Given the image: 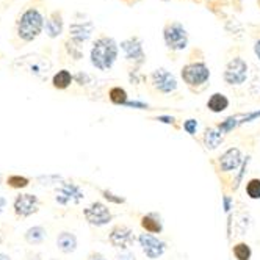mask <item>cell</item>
I'll return each instance as SVG.
<instances>
[{"label": "cell", "mask_w": 260, "mask_h": 260, "mask_svg": "<svg viewBox=\"0 0 260 260\" xmlns=\"http://www.w3.org/2000/svg\"><path fill=\"white\" fill-rule=\"evenodd\" d=\"M47 16L43 0H35L27 5L16 19V35L22 43H31L46 28Z\"/></svg>", "instance_id": "cell-1"}, {"label": "cell", "mask_w": 260, "mask_h": 260, "mask_svg": "<svg viewBox=\"0 0 260 260\" xmlns=\"http://www.w3.org/2000/svg\"><path fill=\"white\" fill-rule=\"evenodd\" d=\"M119 57V44L110 35H99L89 50V61L92 68L107 72L115 66Z\"/></svg>", "instance_id": "cell-2"}, {"label": "cell", "mask_w": 260, "mask_h": 260, "mask_svg": "<svg viewBox=\"0 0 260 260\" xmlns=\"http://www.w3.org/2000/svg\"><path fill=\"white\" fill-rule=\"evenodd\" d=\"M180 77L191 92H201L207 88L210 77H212V72H210L209 64L202 58L190 60L188 63H185L182 66Z\"/></svg>", "instance_id": "cell-3"}, {"label": "cell", "mask_w": 260, "mask_h": 260, "mask_svg": "<svg viewBox=\"0 0 260 260\" xmlns=\"http://www.w3.org/2000/svg\"><path fill=\"white\" fill-rule=\"evenodd\" d=\"M161 36L166 49L171 52H183L190 44V33L180 21L168 19L163 24Z\"/></svg>", "instance_id": "cell-4"}, {"label": "cell", "mask_w": 260, "mask_h": 260, "mask_svg": "<svg viewBox=\"0 0 260 260\" xmlns=\"http://www.w3.org/2000/svg\"><path fill=\"white\" fill-rule=\"evenodd\" d=\"M248 74H249V64L248 61L237 55V57H232L226 66L224 71H222V79L229 86H241L245 85L248 80Z\"/></svg>", "instance_id": "cell-5"}, {"label": "cell", "mask_w": 260, "mask_h": 260, "mask_svg": "<svg viewBox=\"0 0 260 260\" xmlns=\"http://www.w3.org/2000/svg\"><path fill=\"white\" fill-rule=\"evenodd\" d=\"M119 49L124 52V57L128 63H132L135 69H140L146 63V52L140 36L134 35L121 41Z\"/></svg>", "instance_id": "cell-6"}, {"label": "cell", "mask_w": 260, "mask_h": 260, "mask_svg": "<svg viewBox=\"0 0 260 260\" xmlns=\"http://www.w3.org/2000/svg\"><path fill=\"white\" fill-rule=\"evenodd\" d=\"M83 218L86 219V222L89 226L104 228L111 222V219H113V213H111V210L108 209L107 204H104L101 201H94V202H91L88 207L83 209Z\"/></svg>", "instance_id": "cell-7"}, {"label": "cell", "mask_w": 260, "mask_h": 260, "mask_svg": "<svg viewBox=\"0 0 260 260\" xmlns=\"http://www.w3.org/2000/svg\"><path fill=\"white\" fill-rule=\"evenodd\" d=\"M149 80H151V86L157 92H160V94H171V92H174L179 86L176 76L166 68L154 69L149 76Z\"/></svg>", "instance_id": "cell-8"}, {"label": "cell", "mask_w": 260, "mask_h": 260, "mask_svg": "<svg viewBox=\"0 0 260 260\" xmlns=\"http://www.w3.org/2000/svg\"><path fill=\"white\" fill-rule=\"evenodd\" d=\"M135 240L137 237L134 229L127 224H115L108 232V243L121 251H127L130 246H134Z\"/></svg>", "instance_id": "cell-9"}, {"label": "cell", "mask_w": 260, "mask_h": 260, "mask_svg": "<svg viewBox=\"0 0 260 260\" xmlns=\"http://www.w3.org/2000/svg\"><path fill=\"white\" fill-rule=\"evenodd\" d=\"M83 199H85V193L82 191L79 185L74 182H63L57 188V191H55V201L63 207L77 206Z\"/></svg>", "instance_id": "cell-10"}, {"label": "cell", "mask_w": 260, "mask_h": 260, "mask_svg": "<svg viewBox=\"0 0 260 260\" xmlns=\"http://www.w3.org/2000/svg\"><path fill=\"white\" fill-rule=\"evenodd\" d=\"M258 119H260V110L241 111V113H235V115H231V116L224 118L221 122L216 124V127H218V130L222 135H228V134L234 132L235 128L245 125V124H249L252 121H258Z\"/></svg>", "instance_id": "cell-11"}, {"label": "cell", "mask_w": 260, "mask_h": 260, "mask_svg": "<svg viewBox=\"0 0 260 260\" xmlns=\"http://www.w3.org/2000/svg\"><path fill=\"white\" fill-rule=\"evenodd\" d=\"M138 245L141 248V251L144 252V255L149 260H157L160 258L165 252H166V241H163L161 238H158L157 235L152 234H140L138 235Z\"/></svg>", "instance_id": "cell-12"}, {"label": "cell", "mask_w": 260, "mask_h": 260, "mask_svg": "<svg viewBox=\"0 0 260 260\" xmlns=\"http://www.w3.org/2000/svg\"><path fill=\"white\" fill-rule=\"evenodd\" d=\"M14 215L19 218H28L40 210V199L31 193H21L17 194L13 202Z\"/></svg>", "instance_id": "cell-13"}, {"label": "cell", "mask_w": 260, "mask_h": 260, "mask_svg": "<svg viewBox=\"0 0 260 260\" xmlns=\"http://www.w3.org/2000/svg\"><path fill=\"white\" fill-rule=\"evenodd\" d=\"M243 161H245V157L241 149L237 146H232L218 157V168L221 173H232V171L235 173L237 170L241 168Z\"/></svg>", "instance_id": "cell-14"}, {"label": "cell", "mask_w": 260, "mask_h": 260, "mask_svg": "<svg viewBox=\"0 0 260 260\" xmlns=\"http://www.w3.org/2000/svg\"><path fill=\"white\" fill-rule=\"evenodd\" d=\"M24 68H27V71L31 74V76L38 77V79H47L49 72L52 69L50 61L46 57H38V55H27V57L22 58V61H19Z\"/></svg>", "instance_id": "cell-15"}, {"label": "cell", "mask_w": 260, "mask_h": 260, "mask_svg": "<svg viewBox=\"0 0 260 260\" xmlns=\"http://www.w3.org/2000/svg\"><path fill=\"white\" fill-rule=\"evenodd\" d=\"M94 24L91 21H85V22H74L69 27V41L74 43L76 46L82 47V44H85L89 38L92 31H94Z\"/></svg>", "instance_id": "cell-16"}, {"label": "cell", "mask_w": 260, "mask_h": 260, "mask_svg": "<svg viewBox=\"0 0 260 260\" xmlns=\"http://www.w3.org/2000/svg\"><path fill=\"white\" fill-rule=\"evenodd\" d=\"M64 28V22H63V11L61 10H55L47 16L46 21V33L49 38H58V36L63 33Z\"/></svg>", "instance_id": "cell-17"}, {"label": "cell", "mask_w": 260, "mask_h": 260, "mask_svg": "<svg viewBox=\"0 0 260 260\" xmlns=\"http://www.w3.org/2000/svg\"><path fill=\"white\" fill-rule=\"evenodd\" d=\"M140 226L141 229L146 232V234H152V235H157V234H161L163 232V221H161V216L155 212H149L141 216L140 219Z\"/></svg>", "instance_id": "cell-18"}, {"label": "cell", "mask_w": 260, "mask_h": 260, "mask_svg": "<svg viewBox=\"0 0 260 260\" xmlns=\"http://www.w3.org/2000/svg\"><path fill=\"white\" fill-rule=\"evenodd\" d=\"M224 141V135H222L216 125H212V127H207L206 132L202 135V143H204V147H206L207 151H215L218 147L222 144Z\"/></svg>", "instance_id": "cell-19"}, {"label": "cell", "mask_w": 260, "mask_h": 260, "mask_svg": "<svg viewBox=\"0 0 260 260\" xmlns=\"http://www.w3.org/2000/svg\"><path fill=\"white\" fill-rule=\"evenodd\" d=\"M79 246V240L69 231H63L58 234L57 237V248L63 252V254H72Z\"/></svg>", "instance_id": "cell-20"}, {"label": "cell", "mask_w": 260, "mask_h": 260, "mask_svg": "<svg viewBox=\"0 0 260 260\" xmlns=\"http://www.w3.org/2000/svg\"><path fill=\"white\" fill-rule=\"evenodd\" d=\"M207 110L212 111L215 115H219L222 111H226L231 105V101L226 94L222 92H213V94L207 99Z\"/></svg>", "instance_id": "cell-21"}, {"label": "cell", "mask_w": 260, "mask_h": 260, "mask_svg": "<svg viewBox=\"0 0 260 260\" xmlns=\"http://www.w3.org/2000/svg\"><path fill=\"white\" fill-rule=\"evenodd\" d=\"M72 83H74V76L68 69H60L58 72H55L52 77V86L58 91L68 89Z\"/></svg>", "instance_id": "cell-22"}, {"label": "cell", "mask_w": 260, "mask_h": 260, "mask_svg": "<svg viewBox=\"0 0 260 260\" xmlns=\"http://www.w3.org/2000/svg\"><path fill=\"white\" fill-rule=\"evenodd\" d=\"M47 237V231L43 226H33L25 231L24 238L28 245H41Z\"/></svg>", "instance_id": "cell-23"}, {"label": "cell", "mask_w": 260, "mask_h": 260, "mask_svg": "<svg viewBox=\"0 0 260 260\" xmlns=\"http://www.w3.org/2000/svg\"><path fill=\"white\" fill-rule=\"evenodd\" d=\"M222 25H224V30L231 35V36H234L235 40H241L243 38V33H245V27H243V24H241L237 17H232V16H229L228 19L222 22Z\"/></svg>", "instance_id": "cell-24"}, {"label": "cell", "mask_w": 260, "mask_h": 260, "mask_svg": "<svg viewBox=\"0 0 260 260\" xmlns=\"http://www.w3.org/2000/svg\"><path fill=\"white\" fill-rule=\"evenodd\" d=\"M108 101L113 105L125 107V104L128 102V94H127V91L122 86L116 85V86H111L108 89Z\"/></svg>", "instance_id": "cell-25"}, {"label": "cell", "mask_w": 260, "mask_h": 260, "mask_svg": "<svg viewBox=\"0 0 260 260\" xmlns=\"http://www.w3.org/2000/svg\"><path fill=\"white\" fill-rule=\"evenodd\" d=\"M232 254L237 260H251L252 257V249L245 241H240L232 246Z\"/></svg>", "instance_id": "cell-26"}, {"label": "cell", "mask_w": 260, "mask_h": 260, "mask_svg": "<svg viewBox=\"0 0 260 260\" xmlns=\"http://www.w3.org/2000/svg\"><path fill=\"white\" fill-rule=\"evenodd\" d=\"M245 191L251 201H260V179L258 177L249 179L245 185Z\"/></svg>", "instance_id": "cell-27"}, {"label": "cell", "mask_w": 260, "mask_h": 260, "mask_svg": "<svg viewBox=\"0 0 260 260\" xmlns=\"http://www.w3.org/2000/svg\"><path fill=\"white\" fill-rule=\"evenodd\" d=\"M7 185H8L10 188H14V190H22V188H27L28 185H30V179L25 177V176L13 174V176H8Z\"/></svg>", "instance_id": "cell-28"}, {"label": "cell", "mask_w": 260, "mask_h": 260, "mask_svg": "<svg viewBox=\"0 0 260 260\" xmlns=\"http://www.w3.org/2000/svg\"><path fill=\"white\" fill-rule=\"evenodd\" d=\"M99 193H101V196H102L105 201H108V202H111V204H115V206H124V204L127 202L125 196L116 194V193H113V191L108 190V188H101Z\"/></svg>", "instance_id": "cell-29"}, {"label": "cell", "mask_w": 260, "mask_h": 260, "mask_svg": "<svg viewBox=\"0 0 260 260\" xmlns=\"http://www.w3.org/2000/svg\"><path fill=\"white\" fill-rule=\"evenodd\" d=\"M152 119H154V121H157V122H160V124L171 125V127H173V128H176V130L182 128V125L177 122V119H176L174 116H171V115H158V116H154Z\"/></svg>", "instance_id": "cell-30"}, {"label": "cell", "mask_w": 260, "mask_h": 260, "mask_svg": "<svg viewBox=\"0 0 260 260\" xmlns=\"http://www.w3.org/2000/svg\"><path fill=\"white\" fill-rule=\"evenodd\" d=\"M213 2L219 4L221 7H231L235 13H241V10H243V0H213Z\"/></svg>", "instance_id": "cell-31"}, {"label": "cell", "mask_w": 260, "mask_h": 260, "mask_svg": "<svg viewBox=\"0 0 260 260\" xmlns=\"http://www.w3.org/2000/svg\"><path fill=\"white\" fill-rule=\"evenodd\" d=\"M198 127H199V122H198V119H194V118L185 119L183 124H182V128H183L185 132H187L190 137H194V135L198 134Z\"/></svg>", "instance_id": "cell-32"}, {"label": "cell", "mask_w": 260, "mask_h": 260, "mask_svg": "<svg viewBox=\"0 0 260 260\" xmlns=\"http://www.w3.org/2000/svg\"><path fill=\"white\" fill-rule=\"evenodd\" d=\"M66 49H68L69 55H71V57H72L74 60H80V58L83 57V53H82L80 47L76 46L74 43H71V41H66Z\"/></svg>", "instance_id": "cell-33"}, {"label": "cell", "mask_w": 260, "mask_h": 260, "mask_svg": "<svg viewBox=\"0 0 260 260\" xmlns=\"http://www.w3.org/2000/svg\"><path fill=\"white\" fill-rule=\"evenodd\" d=\"M249 91H251L252 96L260 98V71L254 76V79L251 82V86H249Z\"/></svg>", "instance_id": "cell-34"}, {"label": "cell", "mask_w": 260, "mask_h": 260, "mask_svg": "<svg viewBox=\"0 0 260 260\" xmlns=\"http://www.w3.org/2000/svg\"><path fill=\"white\" fill-rule=\"evenodd\" d=\"M89 76L86 72H79V74H76L74 76V82H76L77 85H80V86H83V85H88L89 83Z\"/></svg>", "instance_id": "cell-35"}, {"label": "cell", "mask_w": 260, "mask_h": 260, "mask_svg": "<svg viewBox=\"0 0 260 260\" xmlns=\"http://www.w3.org/2000/svg\"><path fill=\"white\" fill-rule=\"evenodd\" d=\"M125 107L127 108H135V110H149L151 108L146 102H140V101H128L125 104Z\"/></svg>", "instance_id": "cell-36"}, {"label": "cell", "mask_w": 260, "mask_h": 260, "mask_svg": "<svg viewBox=\"0 0 260 260\" xmlns=\"http://www.w3.org/2000/svg\"><path fill=\"white\" fill-rule=\"evenodd\" d=\"M115 260H137V255L132 251H121L119 254L115 255Z\"/></svg>", "instance_id": "cell-37"}, {"label": "cell", "mask_w": 260, "mask_h": 260, "mask_svg": "<svg viewBox=\"0 0 260 260\" xmlns=\"http://www.w3.org/2000/svg\"><path fill=\"white\" fill-rule=\"evenodd\" d=\"M86 260H107V257L102 252H99V251H92V252L88 254Z\"/></svg>", "instance_id": "cell-38"}, {"label": "cell", "mask_w": 260, "mask_h": 260, "mask_svg": "<svg viewBox=\"0 0 260 260\" xmlns=\"http://www.w3.org/2000/svg\"><path fill=\"white\" fill-rule=\"evenodd\" d=\"M252 50H254V55L257 57V60L260 61V36H258V38H255V40H254Z\"/></svg>", "instance_id": "cell-39"}, {"label": "cell", "mask_w": 260, "mask_h": 260, "mask_svg": "<svg viewBox=\"0 0 260 260\" xmlns=\"http://www.w3.org/2000/svg\"><path fill=\"white\" fill-rule=\"evenodd\" d=\"M222 202H224V210L229 212L231 210V198L229 196H224V198H222Z\"/></svg>", "instance_id": "cell-40"}, {"label": "cell", "mask_w": 260, "mask_h": 260, "mask_svg": "<svg viewBox=\"0 0 260 260\" xmlns=\"http://www.w3.org/2000/svg\"><path fill=\"white\" fill-rule=\"evenodd\" d=\"M121 2H122V4H125L127 7H134L135 4H138V2H140V0H121Z\"/></svg>", "instance_id": "cell-41"}, {"label": "cell", "mask_w": 260, "mask_h": 260, "mask_svg": "<svg viewBox=\"0 0 260 260\" xmlns=\"http://www.w3.org/2000/svg\"><path fill=\"white\" fill-rule=\"evenodd\" d=\"M5 206H7V199H5V198H2V196H0V213L4 212Z\"/></svg>", "instance_id": "cell-42"}, {"label": "cell", "mask_w": 260, "mask_h": 260, "mask_svg": "<svg viewBox=\"0 0 260 260\" xmlns=\"http://www.w3.org/2000/svg\"><path fill=\"white\" fill-rule=\"evenodd\" d=\"M187 2H193V4H196V5H206L207 0H187Z\"/></svg>", "instance_id": "cell-43"}, {"label": "cell", "mask_w": 260, "mask_h": 260, "mask_svg": "<svg viewBox=\"0 0 260 260\" xmlns=\"http://www.w3.org/2000/svg\"><path fill=\"white\" fill-rule=\"evenodd\" d=\"M0 260H11V257L7 255V254H4V252H0Z\"/></svg>", "instance_id": "cell-44"}, {"label": "cell", "mask_w": 260, "mask_h": 260, "mask_svg": "<svg viewBox=\"0 0 260 260\" xmlns=\"http://www.w3.org/2000/svg\"><path fill=\"white\" fill-rule=\"evenodd\" d=\"M255 4H257V8L260 10V0H255Z\"/></svg>", "instance_id": "cell-45"}, {"label": "cell", "mask_w": 260, "mask_h": 260, "mask_svg": "<svg viewBox=\"0 0 260 260\" xmlns=\"http://www.w3.org/2000/svg\"><path fill=\"white\" fill-rule=\"evenodd\" d=\"M0 243H4V237L2 235H0Z\"/></svg>", "instance_id": "cell-46"}, {"label": "cell", "mask_w": 260, "mask_h": 260, "mask_svg": "<svg viewBox=\"0 0 260 260\" xmlns=\"http://www.w3.org/2000/svg\"><path fill=\"white\" fill-rule=\"evenodd\" d=\"M160 2H171V0H160Z\"/></svg>", "instance_id": "cell-47"}, {"label": "cell", "mask_w": 260, "mask_h": 260, "mask_svg": "<svg viewBox=\"0 0 260 260\" xmlns=\"http://www.w3.org/2000/svg\"><path fill=\"white\" fill-rule=\"evenodd\" d=\"M50 260H58V258H50Z\"/></svg>", "instance_id": "cell-48"}]
</instances>
